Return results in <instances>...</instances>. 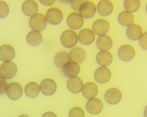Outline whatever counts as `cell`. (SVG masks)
<instances>
[{"instance_id":"1","label":"cell","mask_w":147,"mask_h":117,"mask_svg":"<svg viewBox=\"0 0 147 117\" xmlns=\"http://www.w3.org/2000/svg\"><path fill=\"white\" fill-rule=\"evenodd\" d=\"M46 17L41 14H37L30 17L29 24L33 31L40 32L43 31L47 25Z\"/></svg>"},{"instance_id":"2","label":"cell","mask_w":147,"mask_h":117,"mask_svg":"<svg viewBox=\"0 0 147 117\" xmlns=\"http://www.w3.org/2000/svg\"><path fill=\"white\" fill-rule=\"evenodd\" d=\"M78 40V37L76 33L72 30H66L61 35V43L67 48L74 47L76 45Z\"/></svg>"},{"instance_id":"3","label":"cell","mask_w":147,"mask_h":117,"mask_svg":"<svg viewBox=\"0 0 147 117\" xmlns=\"http://www.w3.org/2000/svg\"><path fill=\"white\" fill-rule=\"evenodd\" d=\"M17 72V66L12 62H5L0 66V75L4 79H12L15 76Z\"/></svg>"},{"instance_id":"4","label":"cell","mask_w":147,"mask_h":117,"mask_svg":"<svg viewBox=\"0 0 147 117\" xmlns=\"http://www.w3.org/2000/svg\"><path fill=\"white\" fill-rule=\"evenodd\" d=\"M135 51L131 45L125 44L120 47L118 51V55L123 62L132 61L135 56Z\"/></svg>"},{"instance_id":"5","label":"cell","mask_w":147,"mask_h":117,"mask_svg":"<svg viewBox=\"0 0 147 117\" xmlns=\"http://www.w3.org/2000/svg\"><path fill=\"white\" fill-rule=\"evenodd\" d=\"M45 17L47 22L50 24L57 25L62 21L63 14L59 9L57 8H52L47 11Z\"/></svg>"},{"instance_id":"6","label":"cell","mask_w":147,"mask_h":117,"mask_svg":"<svg viewBox=\"0 0 147 117\" xmlns=\"http://www.w3.org/2000/svg\"><path fill=\"white\" fill-rule=\"evenodd\" d=\"M111 73L110 70L106 67H100L96 69L94 77L96 82L100 84H106L110 80Z\"/></svg>"},{"instance_id":"7","label":"cell","mask_w":147,"mask_h":117,"mask_svg":"<svg viewBox=\"0 0 147 117\" xmlns=\"http://www.w3.org/2000/svg\"><path fill=\"white\" fill-rule=\"evenodd\" d=\"M23 88L17 82H11L7 87L6 93L8 97L12 100H17L23 94Z\"/></svg>"},{"instance_id":"8","label":"cell","mask_w":147,"mask_h":117,"mask_svg":"<svg viewBox=\"0 0 147 117\" xmlns=\"http://www.w3.org/2000/svg\"><path fill=\"white\" fill-rule=\"evenodd\" d=\"M110 24L106 20L102 19L96 20L93 23L92 30L98 36L106 35L110 30Z\"/></svg>"},{"instance_id":"9","label":"cell","mask_w":147,"mask_h":117,"mask_svg":"<svg viewBox=\"0 0 147 117\" xmlns=\"http://www.w3.org/2000/svg\"><path fill=\"white\" fill-rule=\"evenodd\" d=\"M96 9L94 4L90 1L84 2L79 8V14L83 18L91 19L94 16Z\"/></svg>"},{"instance_id":"10","label":"cell","mask_w":147,"mask_h":117,"mask_svg":"<svg viewBox=\"0 0 147 117\" xmlns=\"http://www.w3.org/2000/svg\"><path fill=\"white\" fill-rule=\"evenodd\" d=\"M122 98V93L116 88L109 89L106 92L105 95L106 101L111 105L118 104L121 101Z\"/></svg>"},{"instance_id":"11","label":"cell","mask_w":147,"mask_h":117,"mask_svg":"<svg viewBox=\"0 0 147 117\" xmlns=\"http://www.w3.org/2000/svg\"><path fill=\"white\" fill-rule=\"evenodd\" d=\"M40 89L42 94L44 95L47 96L53 95L57 90V84L53 80L46 79L41 82Z\"/></svg>"},{"instance_id":"12","label":"cell","mask_w":147,"mask_h":117,"mask_svg":"<svg viewBox=\"0 0 147 117\" xmlns=\"http://www.w3.org/2000/svg\"><path fill=\"white\" fill-rule=\"evenodd\" d=\"M67 25L74 30H78L83 26V18L78 13H72L68 16L67 20Z\"/></svg>"},{"instance_id":"13","label":"cell","mask_w":147,"mask_h":117,"mask_svg":"<svg viewBox=\"0 0 147 117\" xmlns=\"http://www.w3.org/2000/svg\"><path fill=\"white\" fill-rule=\"evenodd\" d=\"M143 33V32L142 27L137 24H133L126 29V37L131 41L138 40Z\"/></svg>"},{"instance_id":"14","label":"cell","mask_w":147,"mask_h":117,"mask_svg":"<svg viewBox=\"0 0 147 117\" xmlns=\"http://www.w3.org/2000/svg\"><path fill=\"white\" fill-rule=\"evenodd\" d=\"M15 57L14 48L8 44H4L0 47V60L4 62H11Z\"/></svg>"},{"instance_id":"15","label":"cell","mask_w":147,"mask_h":117,"mask_svg":"<svg viewBox=\"0 0 147 117\" xmlns=\"http://www.w3.org/2000/svg\"><path fill=\"white\" fill-rule=\"evenodd\" d=\"M95 38L94 33L92 30L88 29H82L78 34V40L82 45L86 46L91 45L94 41Z\"/></svg>"},{"instance_id":"16","label":"cell","mask_w":147,"mask_h":117,"mask_svg":"<svg viewBox=\"0 0 147 117\" xmlns=\"http://www.w3.org/2000/svg\"><path fill=\"white\" fill-rule=\"evenodd\" d=\"M103 104L102 101L97 98L91 99L86 104L87 111L92 114H97L102 112Z\"/></svg>"},{"instance_id":"17","label":"cell","mask_w":147,"mask_h":117,"mask_svg":"<svg viewBox=\"0 0 147 117\" xmlns=\"http://www.w3.org/2000/svg\"><path fill=\"white\" fill-rule=\"evenodd\" d=\"M22 10L24 14L31 17L37 14L38 7L37 3L34 0H26L22 5Z\"/></svg>"},{"instance_id":"18","label":"cell","mask_w":147,"mask_h":117,"mask_svg":"<svg viewBox=\"0 0 147 117\" xmlns=\"http://www.w3.org/2000/svg\"><path fill=\"white\" fill-rule=\"evenodd\" d=\"M80 70V66L78 63L70 61L63 68V74L67 77L73 78L77 76Z\"/></svg>"},{"instance_id":"19","label":"cell","mask_w":147,"mask_h":117,"mask_svg":"<svg viewBox=\"0 0 147 117\" xmlns=\"http://www.w3.org/2000/svg\"><path fill=\"white\" fill-rule=\"evenodd\" d=\"M97 48L101 51H108L113 46V41L111 38L107 35L100 36L96 41Z\"/></svg>"},{"instance_id":"20","label":"cell","mask_w":147,"mask_h":117,"mask_svg":"<svg viewBox=\"0 0 147 117\" xmlns=\"http://www.w3.org/2000/svg\"><path fill=\"white\" fill-rule=\"evenodd\" d=\"M97 10L100 15L109 16L113 11V4L110 0H101L97 5Z\"/></svg>"},{"instance_id":"21","label":"cell","mask_w":147,"mask_h":117,"mask_svg":"<svg viewBox=\"0 0 147 117\" xmlns=\"http://www.w3.org/2000/svg\"><path fill=\"white\" fill-rule=\"evenodd\" d=\"M67 86L69 91L74 94L80 93L83 86L82 80L76 77L70 78L67 81Z\"/></svg>"},{"instance_id":"22","label":"cell","mask_w":147,"mask_h":117,"mask_svg":"<svg viewBox=\"0 0 147 117\" xmlns=\"http://www.w3.org/2000/svg\"><path fill=\"white\" fill-rule=\"evenodd\" d=\"M98 93L97 86L93 82H88L83 86L82 94L84 98L87 99L93 98Z\"/></svg>"},{"instance_id":"23","label":"cell","mask_w":147,"mask_h":117,"mask_svg":"<svg viewBox=\"0 0 147 117\" xmlns=\"http://www.w3.org/2000/svg\"><path fill=\"white\" fill-rule=\"evenodd\" d=\"M70 60L78 64L82 63L86 58V53L82 48L79 47L74 48L69 53Z\"/></svg>"},{"instance_id":"24","label":"cell","mask_w":147,"mask_h":117,"mask_svg":"<svg viewBox=\"0 0 147 117\" xmlns=\"http://www.w3.org/2000/svg\"><path fill=\"white\" fill-rule=\"evenodd\" d=\"M118 21L120 25L127 27L134 24V16L133 13L126 11H124L119 14Z\"/></svg>"},{"instance_id":"25","label":"cell","mask_w":147,"mask_h":117,"mask_svg":"<svg viewBox=\"0 0 147 117\" xmlns=\"http://www.w3.org/2000/svg\"><path fill=\"white\" fill-rule=\"evenodd\" d=\"M113 60L112 55L108 51H101L96 56L97 64L102 67L108 66L111 64Z\"/></svg>"},{"instance_id":"26","label":"cell","mask_w":147,"mask_h":117,"mask_svg":"<svg viewBox=\"0 0 147 117\" xmlns=\"http://www.w3.org/2000/svg\"><path fill=\"white\" fill-rule=\"evenodd\" d=\"M26 39L29 45L36 47L41 44L42 41V37L40 32L31 31L26 36Z\"/></svg>"},{"instance_id":"27","label":"cell","mask_w":147,"mask_h":117,"mask_svg":"<svg viewBox=\"0 0 147 117\" xmlns=\"http://www.w3.org/2000/svg\"><path fill=\"white\" fill-rule=\"evenodd\" d=\"M70 61L69 54L65 52L58 53L54 57V64L59 68H63L64 66Z\"/></svg>"},{"instance_id":"28","label":"cell","mask_w":147,"mask_h":117,"mask_svg":"<svg viewBox=\"0 0 147 117\" xmlns=\"http://www.w3.org/2000/svg\"><path fill=\"white\" fill-rule=\"evenodd\" d=\"M39 92V86L36 82H30L25 87L26 95L30 98H34L38 97Z\"/></svg>"},{"instance_id":"29","label":"cell","mask_w":147,"mask_h":117,"mask_svg":"<svg viewBox=\"0 0 147 117\" xmlns=\"http://www.w3.org/2000/svg\"><path fill=\"white\" fill-rule=\"evenodd\" d=\"M141 5L140 0H124L123 7L125 11L132 13L137 12Z\"/></svg>"},{"instance_id":"30","label":"cell","mask_w":147,"mask_h":117,"mask_svg":"<svg viewBox=\"0 0 147 117\" xmlns=\"http://www.w3.org/2000/svg\"><path fill=\"white\" fill-rule=\"evenodd\" d=\"M9 12V5L5 2L0 1V19H4L8 16Z\"/></svg>"},{"instance_id":"31","label":"cell","mask_w":147,"mask_h":117,"mask_svg":"<svg viewBox=\"0 0 147 117\" xmlns=\"http://www.w3.org/2000/svg\"><path fill=\"white\" fill-rule=\"evenodd\" d=\"M69 117H85V114L81 108L75 107L69 112Z\"/></svg>"},{"instance_id":"32","label":"cell","mask_w":147,"mask_h":117,"mask_svg":"<svg viewBox=\"0 0 147 117\" xmlns=\"http://www.w3.org/2000/svg\"><path fill=\"white\" fill-rule=\"evenodd\" d=\"M139 45L142 50L147 51V31L144 32L138 40Z\"/></svg>"},{"instance_id":"33","label":"cell","mask_w":147,"mask_h":117,"mask_svg":"<svg viewBox=\"0 0 147 117\" xmlns=\"http://www.w3.org/2000/svg\"><path fill=\"white\" fill-rule=\"evenodd\" d=\"M86 1L87 0H73L71 2V7L73 10L79 11L80 6Z\"/></svg>"},{"instance_id":"34","label":"cell","mask_w":147,"mask_h":117,"mask_svg":"<svg viewBox=\"0 0 147 117\" xmlns=\"http://www.w3.org/2000/svg\"><path fill=\"white\" fill-rule=\"evenodd\" d=\"M7 86V82L6 80L0 76V95L4 94L5 93Z\"/></svg>"},{"instance_id":"35","label":"cell","mask_w":147,"mask_h":117,"mask_svg":"<svg viewBox=\"0 0 147 117\" xmlns=\"http://www.w3.org/2000/svg\"><path fill=\"white\" fill-rule=\"evenodd\" d=\"M39 1L45 6H50L55 3V0H39Z\"/></svg>"},{"instance_id":"36","label":"cell","mask_w":147,"mask_h":117,"mask_svg":"<svg viewBox=\"0 0 147 117\" xmlns=\"http://www.w3.org/2000/svg\"><path fill=\"white\" fill-rule=\"evenodd\" d=\"M42 117H57L54 113L52 112H47L43 114Z\"/></svg>"},{"instance_id":"37","label":"cell","mask_w":147,"mask_h":117,"mask_svg":"<svg viewBox=\"0 0 147 117\" xmlns=\"http://www.w3.org/2000/svg\"><path fill=\"white\" fill-rule=\"evenodd\" d=\"M144 117H147V105L144 108Z\"/></svg>"},{"instance_id":"38","label":"cell","mask_w":147,"mask_h":117,"mask_svg":"<svg viewBox=\"0 0 147 117\" xmlns=\"http://www.w3.org/2000/svg\"><path fill=\"white\" fill-rule=\"evenodd\" d=\"M19 117H29L28 116V115H21L20 116H19Z\"/></svg>"},{"instance_id":"39","label":"cell","mask_w":147,"mask_h":117,"mask_svg":"<svg viewBox=\"0 0 147 117\" xmlns=\"http://www.w3.org/2000/svg\"><path fill=\"white\" fill-rule=\"evenodd\" d=\"M145 11H146V15H147V3L146 4V7H145Z\"/></svg>"},{"instance_id":"40","label":"cell","mask_w":147,"mask_h":117,"mask_svg":"<svg viewBox=\"0 0 147 117\" xmlns=\"http://www.w3.org/2000/svg\"><path fill=\"white\" fill-rule=\"evenodd\" d=\"M66 1H69V2H71V1H73V0H66Z\"/></svg>"}]
</instances>
